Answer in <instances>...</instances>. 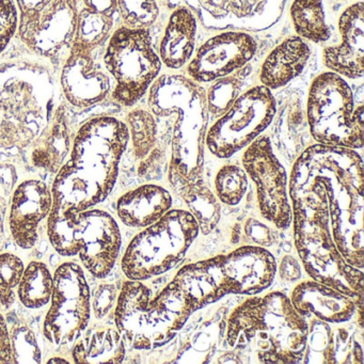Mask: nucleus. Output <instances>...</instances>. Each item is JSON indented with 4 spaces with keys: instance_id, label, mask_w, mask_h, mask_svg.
I'll return each instance as SVG.
<instances>
[{
    "instance_id": "nucleus-1",
    "label": "nucleus",
    "mask_w": 364,
    "mask_h": 364,
    "mask_svg": "<svg viewBox=\"0 0 364 364\" xmlns=\"http://www.w3.org/2000/svg\"><path fill=\"white\" fill-rule=\"evenodd\" d=\"M129 141V129L114 117H97L80 127L70 156L53 182L48 217L50 245L61 257H76L77 215L107 199Z\"/></svg>"
},
{
    "instance_id": "nucleus-2",
    "label": "nucleus",
    "mask_w": 364,
    "mask_h": 364,
    "mask_svg": "<svg viewBox=\"0 0 364 364\" xmlns=\"http://www.w3.org/2000/svg\"><path fill=\"white\" fill-rule=\"evenodd\" d=\"M309 321L281 291L253 295L227 319L225 344L245 363H301Z\"/></svg>"
},
{
    "instance_id": "nucleus-3",
    "label": "nucleus",
    "mask_w": 364,
    "mask_h": 364,
    "mask_svg": "<svg viewBox=\"0 0 364 364\" xmlns=\"http://www.w3.org/2000/svg\"><path fill=\"white\" fill-rule=\"evenodd\" d=\"M291 173L323 187L334 242L347 263L363 270V161L359 153L316 144L300 154Z\"/></svg>"
},
{
    "instance_id": "nucleus-4",
    "label": "nucleus",
    "mask_w": 364,
    "mask_h": 364,
    "mask_svg": "<svg viewBox=\"0 0 364 364\" xmlns=\"http://www.w3.org/2000/svg\"><path fill=\"white\" fill-rule=\"evenodd\" d=\"M289 193L293 212L294 245L310 279L338 289L363 304V270L341 255L330 221L327 196L314 181L291 173Z\"/></svg>"
},
{
    "instance_id": "nucleus-5",
    "label": "nucleus",
    "mask_w": 364,
    "mask_h": 364,
    "mask_svg": "<svg viewBox=\"0 0 364 364\" xmlns=\"http://www.w3.org/2000/svg\"><path fill=\"white\" fill-rule=\"evenodd\" d=\"M148 103L155 116L178 117L170 164L188 178H202L208 124L205 90L185 76L163 75L150 87Z\"/></svg>"
},
{
    "instance_id": "nucleus-6",
    "label": "nucleus",
    "mask_w": 364,
    "mask_h": 364,
    "mask_svg": "<svg viewBox=\"0 0 364 364\" xmlns=\"http://www.w3.org/2000/svg\"><path fill=\"white\" fill-rule=\"evenodd\" d=\"M199 233V223L189 210H170L131 240L121 259L123 274L134 281L166 274L184 259Z\"/></svg>"
},
{
    "instance_id": "nucleus-7",
    "label": "nucleus",
    "mask_w": 364,
    "mask_h": 364,
    "mask_svg": "<svg viewBox=\"0 0 364 364\" xmlns=\"http://www.w3.org/2000/svg\"><path fill=\"white\" fill-rule=\"evenodd\" d=\"M363 106L355 107L353 92L342 76L326 72L309 90L306 117L318 144L358 150L363 148Z\"/></svg>"
},
{
    "instance_id": "nucleus-8",
    "label": "nucleus",
    "mask_w": 364,
    "mask_h": 364,
    "mask_svg": "<svg viewBox=\"0 0 364 364\" xmlns=\"http://www.w3.org/2000/svg\"><path fill=\"white\" fill-rule=\"evenodd\" d=\"M116 328L125 344L135 350L164 346L185 325L159 295L153 297L142 281L127 280L114 306Z\"/></svg>"
},
{
    "instance_id": "nucleus-9",
    "label": "nucleus",
    "mask_w": 364,
    "mask_h": 364,
    "mask_svg": "<svg viewBox=\"0 0 364 364\" xmlns=\"http://www.w3.org/2000/svg\"><path fill=\"white\" fill-rule=\"evenodd\" d=\"M104 65L116 82L112 99L124 107H132L148 92L163 63L153 48L148 29L122 26L108 39Z\"/></svg>"
},
{
    "instance_id": "nucleus-10",
    "label": "nucleus",
    "mask_w": 364,
    "mask_h": 364,
    "mask_svg": "<svg viewBox=\"0 0 364 364\" xmlns=\"http://www.w3.org/2000/svg\"><path fill=\"white\" fill-rule=\"evenodd\" d=\"M50 306L43 321L44 338L55 348L73 346L90 325L91 291L82 266L60 264L54 272Z\"/></svg>"
},
{
    "instance_id": "nucleus-11",
    "label": "nucleus",
    "mask_w": 364,
    "mask_h": 364,
    "mask_svg": "<svg viewBox=\"0 0 364 364\" xmlns=\"http://www.w3.org/2000/svg\"><path fill=\"white\" fill-rule=\"evenodd\" d=\"M276 112L272 90L264 86L249 89L208 129L206 148L218 159H230L261 136Z\"/></svg>"
},
{
    "instance_id": "nucleus-12",
    "label": "nucleus",
    "mask_w": 364,
    "mask_h": 364,
    "mask_svg": "<svg viewBox=\"0 0 364 364\" xmlns=\"http://www.w3.org/2000/svg\"><path fill=\"white\" fill-rule=\"evenodd\" d=\"M242 164L255 184L262 218L277 229H289L293 220L289 178L269 138L259 136L249 144L242 154Z\"/></svg>"
},
{
    "instance_id": "nucleus-13",
    "label": "nucleus",
    "mask_w": 364,
    "mask_h": 364,
    "mask_svg": "<svg viewBox=\"0 0 364 364\" xmlns=\"http://www.w3.org/2000/svg\"><path fill=\"white\" fill-rule=\"evenodd\" d=\"M80 0H52L41 11L20 14L18 37L39 56L58 60L69 55L75 37Z\"/></svg>"
},
{
    "instance_id": "nucleus-14",
    "label": "nucleus",
    "mask_w": 364,
    "mask_h": 364,
    "mask_svg": "<svg viewBox=\"0 0 364 364\" xmlns=\"http://www.w3.org/2000/svg\"><path fill=\"white\" fill-rule=\"evenodd\" d=\"M287 0H185L206 29L228 31H267L280 21Z\"/></svg>"
},
{
    "instance_id": "nucleus-15",
    "label": "nucleus",
    "mask_w": 364,
    "mask_h": 364,
    "mask_svg": "<svg viewBox=\"0 0 364 364\" xmlns=\"http://www.w3.org/2000/svg\"><path fill=\"white\" fill-rule=\"evenodd\" d=\"M122 246L116 219L102 210H87L77 215L76 247L84 267L97 279L109 276Z\"/></svg>"
},
{
    "instance_id": "nucleus-16",
    "label": "nucleus",
    "mask_w": 364,
    "mask_h": 364,
    "mask_svg": "<svg viewBox=\"0 0 364 364\" xmlns=\"http://www.w3.org/2000/svg\"><path fill=\"white\" fill-rule=\"evenodd\" d=\"M257 50L255 40L242 31H225L210 38L187 68L191 80L212 82L244 68Z\"/></svg>"
},
{
    "instance_id": "nucleus-17",
    "label": "nucleus",
    "mask_w": 364,
    "mask_h": 364,
    "mask_svg": "<svg viewBox=\"0 0 364 364\" xmlns=\"http://www.w3.org/2000/svg\"><path fill=\"white\" fill-rule=\"evenodd\" d=\"M227 295H259L274 283L277 264L274 255L259 246H242L219 255Z\"/></svg>"
},
{
    "instance_id": "nucleus-18",
    "label": "nucleus",
    "mask_w": 364,
    "mask_h": 364,
    "mask_svg": "<svg viewBox=\"0 0 364 364\" xmlns=\"http://www.w3.org/2000/svg\"><path fill=\"white\" fill-rule=\"evenodd\" d=\"M53 195L43 181L26 180L12 193L9 204L10 233L23 250L33 249L39 240V227L52 210Z\"/></svg>"
},
{
    "instance_id": "nucleus-19",
    "label": "nucleus",
    "mask_w": 364,
    "mask_h": 364,
    "mask_svg": "<svg viewBox=\"0 0 364 364\" xmlns=\"http://www.w3.org/2000/svg\"><path fill=\"white\" fill-rule=\"evenodd\" d=\"M61 89L74 107L95 105L109 95V75L93 59L92 53L71 48L63 65Z\"/></svg>"
},
{
    "instance_id": "nucleus-20",
    "label": "nucleus",
    "mask_w": 364,
    "mask_h": 364,
    "mask_svg": "<svg viewBox=\"0 0 364 364\" xmlns=\"http://www.w3.org/2000/svg\"><path fill=\"white\" fill-rule=\"evenodd\" d=\"M289 299L296 311L308 321L315 318L341 325L351 321L355 315L362 316L363 304H358L338 289L312 279L296 284Z\"/></svg>"
},
{
    "instance_id": "nucleus-21",
    "label": "nucleus",
    "mask_w": 364,
    "mask_h": 364,
    "mask_svg": "<svg viewBox=\"0 0 364 364\" xmlns=\"http://www.w3.org/2000/svg\"><path fill=\"white\" fill-rule=\"evenodd\" d=\"M167 287L191 315L223 299L227 293L223 287L219 255L181 268Z\"/></svg>"
},
{
    "instance_id": "nucleus-22",
    "label": "nucleus",
    "mask_w": 364,
    "mask_h": 364,
    "mask_svg": "<svg viewBox=\"0 0 364 364\" xmlns=\"http://www.w3.org/2000/svg\"><path fill=\"white\" fill-rule=\"evenodd\" d=\"M341 43L325 48L323 61L330 72L349 80L363 76L364 8L363 4H353L338 20Z\"/></svg>"
},
{
    "instance_id": "nucleus-23",
    "label": "nucleus",
    "mask_w": 364,
    "mask_h": 364,
    "mask_svg": "<svg viewBox=\"0 0 364 364\" xmlns=\"http://www.w3.org/2000/svg\"><path fill=\"white\" fill-rule=\"evenodd\" d=\"M171 193L155 184L127 191L117 201V215L123 225L144 229L159 221L172 208Z\"/></svg>"
},
{
    "instance_id": "nucleus-24",
    "label": "nucleus",
    "mask_w": 364,
    "mask_h": 364,
    "mask_svg": "<svg viewBox=\"0 0 364 364\" xmlns=\"http://www.w3.org/2000/svg\"><path fill=\"white\" fill-rule=\"evenodd\" d=\"M168 180L173 191L188 206L189 212L199 223L200 232L208 235L220 221L221 206L203 178H191L169 164Z\"/></svg>"
},
{
    "instance_id": "nucleus-25",
    "label": "nucleus",
    "mask_w": 364,
    "mask_h": 364,
    "mask_svg": "<svg viewBox=\"0 0 364 364\" xmlns=\"http://www.w3.org/2000/svg\"><path fill=\"white\" fill-rule=\"evenodd\" d=\"M310 55V48L301 38L284 40L268 55L262 65V86L269 90L282 88L302 73Z\"/></svg>"
},
{
    "instance_id": "nucleus-26",
    "label": "nucleus",
    "mask_w": 364,
    "mask_h": 364,
    "mask_svg": "<svg viewBox=\"0 0 364 364\" xmlns=\"http://www.w3.org/2000/svg\"><path fill=\"white\" fill-rule=\"evenodd\" d=\"M65 106H59L40 135L33 140L31 163L48 173H57L71 150Z\"/></svg>"
},
{
    "instance_id": "nucleus-27",
    "label": "nucleus",
    "mask_w": 364,
    "mask_h": 364,
    "mask_svg": "<svg viewBox=\"0 0 364 364\" xmlns=\"http://www.w3.org/2000/svg\"><path fill=\"white\" fill-rule=\"evenodd\" d=\"M198 21L187 7L174 10L159 44L161 63L172 70L184 67L195 50Z\"/></svg>"
},
{
    "instance_id": "nucleus-28",
    "label": "nucleus",
    "mask_w": 364,
    "mask_h": 364,
    "mask_svg": "<svg viewBox=\"0 0 364 364\" xmlns=\"http://www.w3.org/2000/svg\"><path fill=\"white\" fill-rule=\"evenodd\" d=\"M72 348L74 363H122L127 344L117 328L93 325L87 328Z\"/></svg>"
},
{
    "instance_id": "nucleus-29",
    "label": "nucleus",
    "mask_w": 364,
    "mask_h": 364,
    "mask_svg": "<svg viewBox=\"0 0 364 364\" xmlns=\"http://www.w3.org/2000/svg\"><path fill=\"white\" fill-rule=\"evenodd\" d=\"M54 287V274L42 262L33 261L25 267L18 285L21 304L29 310L48 306Z\"/></svg>"
},
{
    "instance_id": "nucleus-30",
    "label": "nucleus",
    "mask_w": 364,
    "mask_h": 364,
    "mask_svg": "<svg viewBox=\"0 0 364 364\" xmlns=\"http://www.w3.org/2000/svg\"><path fill=\"white\" fill-rule=\"evenodd\" d=\"M291 18L298 37L314 43L330 39L329 26L326 22L323 0H294Z\"/></svg>"
},
{
    "instance_id": "nucleus-31",
    "label": "nucleus",
    "mask_w": 364,
    "mask_h": 364,
    "mask_svg": "<svg viewBox=\"0 0 364 364\" xmlns=\"http://www.w3.org/2000/svg\"><path fill=\"white\" fill-rule=\"evenodd\" d=\"M114 16L82 7L78 10L75 37L71 48L93 53L112 33Z\"/></svg>"
},
{
    "instance_id": "nucleus-32",
    "label": "nucleus",
    "mask_w": 364,
    "mask_h": 364,
    "mask_svg": "<svg viewBox=\"0 0 364 364\" xmlns=\"http://www.w3.org/2000/svg\"><path fill=\"white\" fill-rule=\"evenodd\" d=\"M125 124L136 159H146L156 142L157 127L154 117L146 110L135 109L129 112Z\"/></svg>"
},
{
    "instance_id": "nucleus-33",
    "label": "nucleus",
    "mask_w": 364,
    "mask_h": 364,
    "mask_svg": "<svg viewBox=\"0 0 364 364\" xmlns=\"http://www.w3.org/2000/svg\"><path fill=\"white\" fill-rule=\"evenodd\" d=\"M248 178L240 166H223L215 176V196L225 205H238L248 189Z\"/></svg>"
},
{
    "instance_id": "nucleus-34",
    "label": "nucleus",
    "mask_w": 364,
    "mask_h": 364,
    "mask_svg": "<svg viewBox=\"0 0 364 364\" xmlns=\"http://www.w3.org/2000/svg\"><path fill=\"white\" fill-rule=\"evenodd\" d=\"M333 330L330 323L319 319L309 323L308 341L301 363H333Z\"/></svg>"
},
{
    "instance_id": "nucleus-35",
    "label": "nucleus",
    "mask_w": 364,
    "mask_h": 364,
    "mask_svg": "<svg viewBox=\"0 0 364 364\" xmlns=\"http://www.w3.org/2000/svg\"><path fill=\"white\" fill-rule=\"evenodd\" d=\"M242 80V76L230 74L215 80L214 84L206 92L208 117L210 116L217 120L219 117L228 112L240 95Z\"/></svg>"
},
{
    "instance_id": "nucleus-36",
    "label": "nucleus",
    "mask_w": 364,
    "mask_h": 364,
    "mask_svg": "<svg viewBox=\"0 0 364 364\" xmlns=\"http://www.w3.org/2000/svg\"><path fill=\"white\" fill-rule=\"evenodd\" d=\"M118 12L125 27L148 29L159 16L157 0H117Z\"/></svg>"
},
{
    "instance_id": "nucleus-37",
    "label": "nucleus",
    "mask_w": 364,
    "mask_h": 364,
    "mask_svg": "<svg viewBox=\"0 0 364 364\" xmlns=\"http://www.w3.org/2000/svg\"><path fill=\"white\" fill-rule=\"evenodd\" d=\"M11 338L14 363H41L42 353L35 332L29 326L18 321L12 326Z\"/></svg>"
},
{
    "instance_id": "nucleus-38",
    "label": "nucleus",
    "mask_w": 364,
    "mask_h": 364,
    "mask_svg": "<svg viewBox=\"0 0 364 364\" xmlns=\"http://www.w3.org/2000/svg\"><path fill=\"white\" fill-rule=\"evenodd\" d=\"M20 11L14 0H0V54L18 33Z\"/></svg>"
},
{
    "instance_id": "nucleus-39",
    "label": "nucleus",
    "mask_w": 364,
    "mask_h": 364,
    "mask_svg": "<svg viewBox=\"0 0 364 364\" xmlns=\"http://www.w3.org/2000/svg\"><path fill=\"white\" fill-rule=\"evenodd\" d=\"M118 287L114 283H101L91 297V311L97 321L105 318L116 306L119 295Z\"/></svg>"
},
{
    "instance_id": "nucleus-40",
    "label": "nucleus",
    "mask_w": 364,
    "mask_h": 364,
    "mask_svg": "<svg viewBox=\"0 0 364 364\" xmlns=\"http://www.w3.org/2000/svg\"><path fill=\"white\" fill-rule=\"evenodd\" d=\"M25 264L20 257L10 252H0V289L18 287L24 272Z\"/></svg>"
},
{
    "instance_id": "nucleus-41",
    "label": "nucleus",
    "mask_w": 364,
    "mask_h": 364,
    "mask_svg": "<svg viewBox=\"0 0 364 364\" xmlns=\"http://www.w3.org/2000/svg\"><path fill=\"white\" fill-rule=\"evenodd\" d=\"M277 272L285 282H297L301 278V263L293 255H285L281 259Z\"/></svg>"
},
{
    "instance_id": "nucleus-42",
    "label": "nucleus",
    "mask_w": 364,
    "mask_h": 364,
    "mask_svg": "<svg viewBox=\"0 0 364 364\" xmlns=\"http://www.w3.org/2000/svg\"><path fill=\"white\" fill-rule=\"evenodd\" d=\"M0 363H14L11 338L5 316L0 312Z\"/></svg>"
},
{
    "instance_id": "nucleus-43",
    "label": "nucleus",
    "mask_w": 364,
    "mask_h": 364,
    "mask_svg": "<svg viewBox=\"0 0 364 364\" xmlns=\"http://www.w3.org/2000/svg\"><path fill=\"white\" fill-rule=\"evenodd\" d=\"M85 8L114 16L118 12L117 0H82Z\"/></svg>"
},
{
    "instance_id": "nucleus-44",
    "label": "nucleus",
    "mask_w": 364,
    "mask_h": 364,
    "mask_svg": "<svg viewBox=\"0 0 364 364\" xmlns=\"http://www.w3.org/2000/svg\"><path fill=\"white\" fill-rule=\"evenodd\" d=\"M20 14L39 12L48 5L52 0H16Z\"/></svg>"
},
{
    "instance_id": "nucleus-45",
    "label": "nucleus",
    "mask_w": 364,
    "mask_h": 364,
    "mask_svg": "<svg viewBox=\"0 0 364 364\" xmlns=\"http://www.w3.org/2000/svg\"><path fill=\"white\" fill-rule=\"evenodd\" d=\"M16 294L14 289H0V306L4 310H9L16 302Z\"/></svg>"
},
{
    "instance_id": "nucleus-46",
    "label": "nucleus",
    "mask_w": 364,
    "mask_h": 364,
    "mask_svg": "<svg viewBox=\"0 0 364 364\" xmlns=\"http://www.w3.org/2000/svg\"><path fill=\"white\" fill-rule=\"evenodd\" d=\"M7 202L3 197H0V252L4 249V244H5V225L6 215H7Z\"/></svg>"
},
{
    "instance_id": "nucleus-47",
    "label": "nucleus",
    "mask_w": 364,
    "mask_h": 364,
    "mask_svg": "<svg viewBox=\"0 0 364 364\" xmlns=\"http://www.w3.org/2000/svg\"><path fill=\"white\" fill-rule=\"evenodd\" d=\"M48 364H52V363H70L68 360H65V358L63 357H53L50 358V360H48V362H46Z\"/></svg>"
},
{
    "instance_id": "nucleus-48",
    "label": "nucleus",
    "mask_w": 364,
    "mask_h": 364,
    "mask_svg": "<svg viewBox=\"0 0 364 364\" xmlns=\"http://www.w3.org/2000/svg\"><path fill=\"white\" fill-rule=\"evenodd\" d=\"M161 3L165 4V5L173 7V6L178 5V0H159Z\"/></svg>"
}]
</instances>
